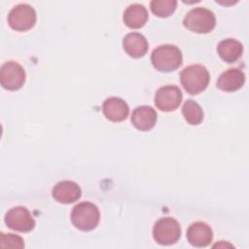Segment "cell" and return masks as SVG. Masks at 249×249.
I'll return each instance as SVG.
<instances>
[{"label": "cell", "mask_w": 249, "mask_h": 249, "mask_svg": "<svg viewBox=\"0 0 249 249\" xmlns=\"http://www.w3.org/2000/svg\"><path fill=\"white\" fill-rule=\"evenodd\" d=\"M183 56L180 49L174 45H160L151 54L153 66L160 72H171L182 64Z\"/></svg>", "instance_id": "obj_1"}, {"label": "cell", "mask_w": 249, "mask_h": 249, "mask_svg": "<svg viewBox=\"0 0 249 249\" xmlns=\"http://www.w3.org/2000/svg\"><path fill=\"white\" fill-rule=\"evenodd\" d=\"M208 70L200 64H193L185 67L180 73V81L185 90L190 94H198L209 84Z\"/></svg>", "instance_id": "obj_2"}, {"label": "cell", "mask_w": 249, "mask_h": 249, "mask_svg": "<svg viewBox=\"0 0 249 249\" xmlns=\"http://www.w3.org/2000/svg\"><path fill=\"white\" fill-rule=\"evenodd\" d=\"M100 220L97 206L89 201H83L75 205L71 212V222L79 230L88 231L95 229Z\"/></svg>", "instance_id": "obj_3"}, {"label": "cell", "mask_w": 249, "mask_h": 249, "mask_svg": "<svg viewBox=\"0 0 249 249\" xmlns=\"http://www.w3.org/2000/svg\"><path fill=\"white\" fill-rule=\"evenodd\" d=\"M184 26L196 33H209L216 25V18L214 14L205 8L196 7L189 11L184 19Z\"/></svg>", "instance_id": "obj_4"}, {"label": "cell", "mask_w": 249, "mask_h": 249, "mask_svg": "<svg viewBox=\"0 0 249 249\" xmlns=\"http://www.w3.org/2000/svg\"><path fill=\"white\" fill-rule=\"evenodd\" d=\"M181 236L179 223L171 218L164 217L156 222L153 228V237L160 245H171L176 243Z\"/></svg>", "instance_id": "obj_5"}, {"label": "cell", "mask_w": 249, "mask_h": 249, "mask_svg": "<svg viewBox=\"0 0 249 249\" xmlns=\"http://www.w3.org/2000/svg\"><path fill=\"white\" fill-rule=\"evenodd\" d=\"M36 12L28 4L15 6L8 15V23L16 31H27L36 23Z\"/></svg>", "instance_id": "obj_6"}, {"label": "cell", "mask_w": 249, "mask_h": 249, "mask_svg": "<svg viewBox=\"0 0 249 249\" xmlns=\"http://www.w3.org/2000/svg\"><path fill=\"white\" fill-rule=\"evenodd\" d=\"M25 71L16 61L5 62L0 69V84L8 90H18L25 83Z\"/></svg>", "instance_id": "obj_7"}, {"label": "cell", "mask_w": 249, "mask_h": 249, "mask_svg": "<svg viewBox=\"0 0 249 249\" xmlns=\"http://www.w3.org/2000/svg\"><path fill=\"white\" fill-rule=\"evenodd\" d=\"M5 224L14 231L28 232L34 229L35 220L26 207L16 206L6 213Z\"/></svg>", "instance_id": "obj_8"}, {"label": "cell", "mask_w": 249, "mask_h": 249, "mask_svg": "<svg viewBox=\"0 0 249 249\" xmlns=\"http://www.w3.org/2000/svg\"><path fill=\"white\" fill-rule=\"evenodd\" d=\"M182 92L174 85H167L160 88L155 95V104L158 109L163 112L176 110L182 101Z\"/></svg>", "instance_id": "obj_9"}, {"label": "cell", "mask_w": 249, "mask_h": 249, "mask_svg": "<svg viewBox=\"0 0 249 249\" xmlns=\"http://www.w3.org/2000/svg\"><path fill=\"white\" fill-rule=\"evenodd\" d=\"M102 111L106 119L115 123H119L124 121L127 118L129 108L124 99L112 96L103 102Z\"/></svg>", "instance_id": "obj_10"}, {"label": "cell", "mask_w": 249, "mask_h": 249, "mask_svg": "<svg viewBox=\"0 0 249 249\" xmlns=\"http://www.w3.org/2000/svg\"><path fill=\"white\" fill-rule=\"evenodd\" d=\"M188 241L195 247H205L210 244L213 238V232L206 223H193L187 231Z\"/></svg>", "instance_id": "obj_11"}, {"label": "cell", "mask_w": 249, "mask_h": 249, "mask_svg": "<svg viewBox=\"0 0 249 249\" xmlns=\"http://www.w3.org/2000/svg\"><path fill=\"white\" fill-rule=\"evenodd\" d=\"M82 195L81 188L73 181H61L53 189V198L63 204L77 201Z\"/></svg>", "instance_id": "obj_12"}, {"label": "cell", "mask_w": 249, "mask_h": 249, "mask_svg": "<svg viewBox=\"0 0 249 249\" xmlns=\"http://www.w3.org/2000/svg\"><path fill=\"white\" fill-rule=\"evenodd\" d=\"M158 115L156 110L151 106H138L134 109L131 115L132 124L141 131L152 129L157 123Z\"/></svg>", "instance_id": "obj_13"}, {"label": "cell", "mask_w": 249, "mask_h": 249, "mask_svg": "<svg viewBox=\"0 0 249 249\" xmlns=\"http://www.w3.org/2000/svg\"><path fill=\"white\" fill-rule=\"evenodd\" d=\"M123 47L129 56L138 58L146 54L149 45L142 34L138 32H131L124 36L123 40Z\"/></svg>", "instance_id": "obj_14"}, {"label": "cell", "mask_w": 249, "mask_h": 249, "mask_svg": "<svg viewBox=\"0 0 249 249\" xmlns=\"http://www.w3.org/2000/svg\"><path fill=\"white\" fill-rule=\"evenodd\" d=\"M245 83V74L238 68H230L223 72L217 81V87L224 91H235Z\"/></svg>", "instance_id": "obj_15"}, {"label": "cell", "mask_w": 249, "mask_h": 249, "mask_svg": "<svg viewBox=\"0 0 249 249\" xmlns=\"http://www.w3.org/2000/svg\"><path fill=\"white\" fill-rule=\"evenodd\" d=\"M149 18L147 9L140 4L129 5L124 13V22L132 29H138L145 25Z\"/></svg>", "instance_id": "obj_16"}, {"label": "cell", "mask_w": 249, "mask_h": 249, "mask_svg": "<svg viewBox=\"0 0 249 249\" xmlns=\"http://www.w3.org/2000/svg\"><path fill=\"white\" fill-rule=\"evenodd\" d=\"M219 56L228 63L235 62L243 53L242 44L232 38L222 40L217 47Z\"/></svg>", "instance_id": "obj_17"}, {"label": "cell", "mask_w": 249, "mask_h": 249, "mask_svg": "<svg viewBox=\"0 0 249 249\" xmlns=\"http://www.w3.org/2000/svg\"><path fill=\"white\" fill-rule=\"evenodd\" d=\"M182 113L185 120L193 125L199 124L203 120V111L201 107L193 99L185 101L182 107Z\"/></svg>", "instance_id": "obj_18"}, {"label": "cell", "mask_w": 249, "mask_h": 249, "mask_svg": "<svg viewBox=\"0 0 249 249\" xmlns=\"http://www.w3.org/2000/svg\"><path fill=\"white\" fill-rule=\"evenodd\" d=\"M177 7L176 0H153L150 3L151 11L159 18H167L171 16Z\"/></svg>", "instance_id": "obj_19"}, {"label": "cell", "mask_w": 249, "mask_h": 249, "mask_svg": "<svg viewBox=\"0 0 249 249\" xmlns=\"http://www.w3.org/2000/svg\"><path fill=\"white\" fill-rule=\"evenodd\" d=\"M0 246L2 248H23L24 242L23 239L17 234L12 233H0Z\"/></svg>", "instance_id": "obj_20"}]
</instances>
